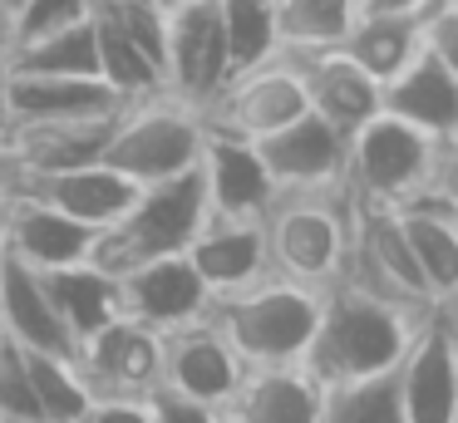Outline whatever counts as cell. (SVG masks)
I'll use <instances>...</instances> for the list:
<instances>
[{
    "instance_id": "cell-35",
    "label": "cell",
    "mask_w": 458,
    "mask_h": 423,
    "mask_svg": "<svg viewBox=\"0 0 458 423\" xmlns=\"http://www.w3.org/2000/svg\"><path fill=\"white\" fill-rule=\"evenodd\" d=\"M89 15V0H21L11 15V45H21V39H35L45 35V30H60L70 25V20H84Z\"/></svg>"
},
{
    "instance_id": "cell-11",
    "label": "cell",
    "mask_w": 458,
    "mask_h": 423,
    "mask_svg": "<svg viewBox=\"0 0 458 423\" xmlns=\"http://www.w3.org/2000/svg\"><path fill=\"white\" fill-rule=\"evenodd\" d=\"M74 369H80L89 399H143L158 384V334L148 325L119 320L99 325L74 344Z\"/></svg>"
},
{
    "instance_id": "cell-13",
    "label": "cell",
    "mask_w": 458,
    "mask_h": 423,
    "mask_svg": "<svg viewBox=\"0 0 458 423\" xmlns=\"http://www.w3.org/2000/svg\"><path fill=\"white\" fill-rule=\"evenodd\" d=\"M399 384V409L404 423H454L458 419V364L444 334V315L438 305L419 315L414 334H409L404 354L394 364Z\"/></svg>"
},
{
    "instance_id": "cell-22",
    "label": "cell",
    "mask_w": 458,
    "mask_h": 423,
    "mask_svg": "<svg viewBox=\"0 0 458 423\" xmlns=\"http://www.w3.org/2000/svg\"><path fill=\"white\" fill-rule=\"evenodd\" d=\"M182 256L202 275L208 295L237 291V285L257 281L267 271V236H261V222H217V216H208L192 232V241L182 246Z\"/></svg>"
},
{
    "instance_id": "cell-10",
    "label": "cell",
    "mask_w": 458,
    "mask_h": 423,
    "mask_svg": "<svg viewBox=\"0 0 458 423\" xmlns=\"http://www.w3.org/2000/svg\"><path fill=\"white\" fill-rule=\"evenodd\" d=\"M227 84V45L217 0H178L163 10V89L188 104H208Z\"/></svg>"
},
{
    "instance_id": "cell-44",
    "label": "cell",
    "mask_w": 458,
    "mask_h": 423,
    "mask_svg": "<svg viewBox=\"0 0 458 423\" xmlns=\"http://www.w3.org/2000/svg\"><path fill=\"white\" fill-rule=\"evenodd\" d=\"M0 207H5V197H0Z\"/></svg>"
},
{
    "instance_id": "cell-40",
    "label": "cell",
    "mask_w": 458,
    "mask_h": 423,
    "mask_svg": "<svg viewBox=\"0 0 458 423\" xmlns=\"http://www.w3.org/2000/svg\"><path fill=\"white\" fill-rule=\"evenodd\" d=\"M11 10H5V5H0V59H5V55H11Z\"/></svg>"
},
{
    "instance_id": "cell-19",
    "label": "cell",
    "mask_w": 458,
    "mask_h": 423,
    "mask_svg": "<svg viewBox=\"0 0 458 423\" xmlns=\"http://www.w3.org/2000/svg\"><path fill=\"white\" fill-rule=\"evenodd\" d=\"M379 108L404 118L424 138H448L458 133V79L434 49L419 45V55L379 84Z\"/></svg>"
},
{
    "instance_id": "cell-45",
    "label": "cell",
    "mask_w": 458,
    "mask_h": 423,
    "mask_svg": "<svg viewBox=\"0 0 458 423\" xmlns=\"http://www.w3.org/2000/svg\"><path fill=\"white\" fill-rule=\"evenodd\" d=\"M0 423H5V419H0Z\"/></svg>"
},
{
    "instance_id": "cell-34",
    "label": "cell",
    "mask_w": 458,
    "mask_h": 423,
    "mask_svg": "<svg viewBox=\"0 0 458 423\" xmlns=\"http://www.w3.org/2000/svg\"><path fill=\"white\" fill-rule=\"evenodd\" d=\"M414 197L458 216V133L434 138V148H428V167H424V182H419Z\"/></svg>"
},
{
    "instance_id": "cell-15",
    "label": "cell",
    "mask_w": 458,
    "mask_h": 423,
    "mask_svg": "<svg viewBox=\"0 0 458 423\" xmlns=\"http://www.w3.org/2000/svg\"><path fill=\"white\" fill-rule=\"evenodd\" d=\"M237 379H242V360L232 354V344L217 334V325L208 315L158 334V384L217 409L237 389Z\"/></svg>"
},
{
    "instance_id": "cell-4",
    "label": "cell",
    "mask_w": 458,
    "mask_h": 423,
    "mask_svg": "<svg viewBox=\"0 0 458 423\" xmlns=\"http://www.w3.org/2000/svg\"><path fill=\"white\" fill-rule=\"evenodd\" d=\"M202 222H208V202H202L198 167L158 177V182H139L129 207L109 226L94 232L89 261L104 266V271H123V266H139L148 256L182 251Z\"/></svg>"
},
{
    "instance_id": "cell-41",
    "label": "cell",
    "mask_w": 458,
    "mask_h": 423,
    "mask_svg": "<svg viewBox=\"0 0 458 423\" xmlns=\"http://www.w3.org/2000/svg\"><path fill=\"white\" fill-rule=\"evenodd\" d=\"M11 128V104H5V74H0V138Z\"/></svg>"
},
{
    "instance_id": "cell-32",
    "label": "cell",
    "mask_w": 458,
    "mask_h": 423,
    "mask_svg": "<svg viewBox=\"0 0 458 423\" xmlns=\"http://www.w3.org/2000/svg\"><path fill=\"white\" fill-rule=\"evenodd\" d=\"M21 350H25V344H21ZM25 374H30V393H35V403H40L45 419L80 423V413L89 409V389H84L74 360H64V354L25 350Z\"/></svg>"
},
{
    "instance_id": "cell-3",
    "label": "cell",
    "mask_w": 458,
    "mask_h": 423,
    "mask_svg": "<svg viewBox=\"0 0 458 423\" xmlns=\"http://www.w3.org/2000/svg\"><path fill=\"white\" fill-rule=\"evenodd\" d=\"M261 236H267V271L306 285H330L345 271V251H350L345 182L276 192V202L261 216Z\"/></svg>"
},
{
    "instance_id": "cell-6",
    "label": "cell",
    "mask_w": 458,
    "mask_h": 423,
    "mask_svg": "<svg viewBox=\"0 0 458 423\" xmlns=\"http://www.w3.org/2000/svg\"><path fill=\"white\" fill-rule=\"evenodd\" d=\"M340 275L409 315L434 310V295H428L424 275L414 266V251L404 241V226H399L394 207L355 202L350 197V251H345V271Z\"/></svg>"
},
{
    "instance_id": "cell-43",
    "label": "cell",
    "mask_w": 458,
    "mask_h": 423,
    "mask_svg": "<svg viewBox=\"0 0 458 423\" xmlns=\"http://www.w3.org/2000/svg\"><path fill=\"white\" fill-rule=\"evenodd\" d=\"M153 5H163V10H168V5H178V0H153Z\"/></svg>"
},
{
    "instance_id": "cell-18",
    "label": "cell",
    "mask_w": 458,
    "mask_h": 423,
    "mask_svg": "<svg viewBox=\"0 0 458 423\" xmlns=\"http://www.w3.org/2000/svg\"><path fill=\"white\" fill-rule=\"evenodd\" d=\"M222 423H316L320 384L306 364H247L237 389L217 403Z\"/></svg>"
},
{
    "instance_id": "cell-21",
    "label": "cell",
    "mask_w": 458,
    "mask_h": 423,
    "mask_svg": "<svg viewBox=\"0 0 458 423\" xmlns=\"http://www.w3.org/2000/svg\"><path fill=\"white\" fill-rule=\"evenodd\" d=\"M0 334H11L15 344L40 354H64V360L74 354V340L45 295L40 271L11 256L5 246H0Z\"/></svg>"
},
{
    "instance_id": "cell-2",
    "label": "cell",
    "mask_w": 458,
    "mask_h": 423,
    "mask_svg": "<svg viewBox=\"0 0 458 423\" xmlns=\"http://www.w3.org/2000/svg\"><path fill=\"white\" fill-rule=\"evenodd\" d=\"M320 310V285L291 281V275L261 271L257 281L237 285V291L208 295V320L217 334L232 344V354L247 364H291L306 354V340L316 330Z\"/></svg>"
},
{
    "instance_id": "cell-9",
    "label": "cell",
    "mask_w": 458,
    "mask_h": 423,
    "mask_svg": "<svg viewBox=\"0 0 458 423\" xmlns=\"http://www.w3.org/2000/svg\"><path fill=\"white\" fill-rule=\"evenodd\" d=\"M306 108H310V98H306L301 74L291 69V59L271 55L267 64L247 69V74H232L227 84L202 104V123L251 143V138H261V133H271V128L301 118Z\"/></svg>"
},
{
    "instance_id": "cell-31",
    "label": "cell",
    "mask_w": 458,
    "mask_h": 423,
    "mask_svg": "<svg viewBox=\"0 0 458 423\" xmlns=\"http://www.w3.org/2000/svg\"><path fill=\"white\" fill-rule=\"evenodd\" d=\"M217 25L227 45V79L267 64L276 55V25H271V0H217Z\"/></svg>"
},
{
    "instance_id": "cell-17",
    "label": "cell",
    "mask_w": 458,
    "mask_h": 423,
    "mask_svg": "<svg viewBox=\"0 0 458 423\" xmlns=\"http://www.w3.org/2000/svg\"><path fill=\"white\" fill-rule=\"evenodd\" d=\"M291 69L301 74L306 84V98H310V114H320L330 128L340 133H355L369 114H379V79L369 74L365 64L345 55L340 45H326V49H291Z\"/></svg>"
},
{
    "instance_id": "cell-5",
    "label": "cell",
    "mask_w": 458,
    "mask_h": 423,
    "mask_svg": "<svg viewBox=\"0 0 458 423\" xmlns=\"http://www.w3.org/2000/svg\"><path fill=\"white\" fill-rule=\"evenodd\" d=\"M202 138H208L202 108L178 98V94H168V89H158V94L129 98L119 108L99 163L123 173L129 182H158V177L198 167Z\"/></svg>"
},
{
    "instance_id": "cell-25",
    "label": "cell",
    "mask_w": 458,
    "mask_h": 423,
    "mask_svg": "<svg viewBox=\"0 0 458 423\" xmlns=\"http://www.w3.org/2000/svg\"><path fill=\"white\" fill-rule=\"evenodd\" d=\"M45 295H50L60 325L70 330V340L80 344L84 334H94L99 325L119 320V281L114 271L94 261H74V266H55V271H40Z\"/></svg>"
},
{
    "instance_id": "cell-37",
    "label": "cell",
    "mask_w": 458,
    "mask_h": 423,
    "mask_svg": "<svg viewBox=\"0 0 458 423\" xmlns=\"http://www.w3.org/2000/svg\"><path fill=\"white\" fill-rule=\"evenodd\" d=\"M424 45L448 64V74L458 79V0H438L424 20Z\"/></svg>"
},
{
    "instance_id": "cell-27",
    "label": "cell",
    "mask_w": 458,
    "mask_h": 423,
    "mask_svg": "<svg viewBox=\"0 0 458 423\" xmlns=\"http://www.w3.org/2000/svg\"><path fill=\"white\" fill-rule=\"evenodd\" d=\"M0 69L11 74H70V79H99V55H94V25L89 15L70 20L60 30H45L35 39L11 45V55L0 59Z\"/></svg>"
},
{
    "instance_id": "cell-30",
    "label": "cell",
    "mask_w": 458,
    "mask_h": 423,
    "mask_svg": "<svg viewBox=\"0 0 458 423\" xmlns=\"http://www.w3.org/2000/svg\"><path fill=\"white\" fill-rule=\"evenodd\" d=\"M316 423H404L394 369L365 374V379H345V384H320Z\"/></svg>"
},
{
    "instance_id": "cell-33",
    "label": "cell",
    "mask_w": 458,
    "mask_h": 423,
    "mask_svg": "<svg viewBox=\"0 0 458 423\" xmlns=\"http://www.w3.org/2000/svg\"><path fill=\"white\" fill-rule=\"evenodd\" d=\"M0 419H45L40 403L30 393V374H25V350L11 340V334H0Z\"/></svg>"
},
{
    "instance_id": "cell-26",
    "label": "cell",
    "mask_w": 458,
    "mask_h": 423,
    "mask_svg": "<svg viewBox=\"0 0 458 423\" xmlns=\"http://www.w3.org/2000/svg\"><path fill=\"white\" fill-rule=\"evenodd\" d=\"M424 20H428V10H414V15H409V10L355 15V25H350L345 39H340V49L385 84L389 74H399V69L419 55V45H424Z\"/></svg>"
},
{
    "instance_id": "cell-20",
    "label": "cell",
    "mask_w": 458,
    "mask_h": 423,
    "mask_svg": "<svg viewBox=\"0 0 458 423\" xmlns=\"http://www.w3.org/2000/svg\"><path fill=\"white\" fill-rule=\"evenodd\" d=\"M0 246L21 256L25 266H35V271H55V266L89 261L94 226L40 202H5L0 207Z\"/></svg>"
},
{
    "instance_id": "cell-46",
    "label": "cell",
    "mask_w": 458,
    "mask_h": 423,
    "mask_svg": "<svg viewBox=\"0 0 458 423\" xmlns=\"http://www.w3.org/2000/svg\"><path fill=\"white\" fill-rule=\"evenodd\" d=\"M454 423H458V419H454Z\"/></svg>"
},
{
    "instance_id": "cell-38",
    "label": "cell",
    "mask_w": 458,
    "mask_h": 423,
    "mask_svg": "<svg viewBox=\"0 0 458 423\" xmlns=\"http://www.w3.org/2000/svg\"><path fill=\"white\" fill-rule=\"evenodd\" d=\"M80 423H148V403L143 399H89Z\"/></svg>"
},
{
    "instance_id": "cell-39",
    "label": "cell",
    "mask_w": 458,
    "mask_h": 423,
    "mask_svg": "<svg viewBox=\"0 0 458 423\" xmlns=\"http://www.w3.org/2000/svg\"><path fill=\"white\" fill-rule=\"evenodd\" d=\"M438 0H360V15H375V10H434Z\"/></svg>"
},
{
    "instance_id": "cell-12",
    "label": "cell",
    "mask_w": 458,
    "mask_h": 423,
    "mask_svg": "<svg viewBox=\"0 0 458 423\" xmlns=\"http://www.w3.org/2000/svg\"><path fill=\"white\" fill-rule=\"evenodd\" d=\"M114 281H119V315L148 325L153 334L188 325L208 310V285H202V275L192 271V261L182 251L123 266V271H114Z\"/></svg>"
},
{
    "instance_id": "cell-23",
    "label": "cell",
    "mask_w": 458,
    "mask_h": 423,
    "mask_svg": "<svg viewBox=\"0 0 458 423\" xmlns=\"http://www.w3.org/2000/svg\"><path fill=\"white\" fill-rule=\"evenodd\" d=\"M5 74V104L11 123H50V118H89L109 114L123 98L104 79H70V74Z\"/></svg>"
},
{
    "instance_id": "cell-7",
    "label": "cell",
    "mask_w": 458,
    "mask_h": 423,
    "mask_svg": "<svg viewBox=\"0 0 458 423\" xmlns=\"http://www.w3.org/2000/svg\"><path fill=\"white\" fill-rule=\"evenodd\" d=\"M428 148H434V138H424L404 118L379 108L345 138V192L355 202H379V207L409 202L424 182Z\"/></svg>"
},
{
    "instance_id": "cell-42",
    "label": "cell",
    "mask_w": 458,
    "mask_h": 423,
    "mask_svg": "<svg viewBox=\"0 0 458 423\" xmlns=\"http://www.w3.org/2000/svg\"><path fill=\"white\" fill-rule=\"evenodd\" d=\"M11 423H55V419H11Z\"/></svg>"
},
{
    "instance_id": "cell-24",
    "label": "cell",
    "mask_w": 458,
    "mask_h": 423,
    "mask_svg": "<svg viewBox=\"0 0 458 423\" xmlns=\"http://www.w3.org/2000/svg\"><path fill=\"white\" fill-rule=\"evenodd\" d=\"M394 212H399L404 241L414 251V266L424 275L434 305L458 300V216L434 207V202H419V197L399 202Z\"/></svg>"
},
{
    "instance_id": "cell-14",
    "label": "cell",
    "mask_w": 458,
    "mask_h": 423,
    "mask_svg": "<svg viewBox=\"0 0 458 423\" xmlns=\"http://www.w3.org/2000/svg\"><path fill=\"white\" fill-rule=\"evenodd\" d=\"M198 177L208 216H217V222H261L267 207L276 202V182L257 157V148L247 138L217 133V128H208V138H202Z\"/></svg>"
},
{
    "instance_id": "cell-8",
    "label": "cell",
    "mask_w": 458,
    "mask_h": 423,
    "mask_svg": "<svg viewBox=\"0 0 458 423\" xmlns=\"http://www.w3.org/2000/svg\"><path fill=\"white\" fill-rule=\"evenodd\" d=\"M133 187L123 173L104 163H80V167H0V197L5 202H40L55 212L74 216L84 226H109L129 207Z\"/></svg>"
},
{
    "instance_id": "cell-1",
    "label": "cell",
    "mask_w": 458,
    "mask_h": 423,
    "mask_svg": "<svg viewBox=\"0 0 458 423\" xmlns=\"http://www.w3.org/2000/svg\"><path fill=\"white\" fill-rule=\"evenodd\" d=\"M414 325L419 315L399 310V305L369 295L365 285L335 275L330 285H320L316 330L306 340L301 364H306V374L316 384H345V379L394 369Z\"/></svg>"
},
{
    "instance_id": "cell-16",
    "label": "cell",
    "mask_w": 458,
    "mask_h": 423,
    "mask_svg": "<svg viewBox=\"0 0 458 423\" xmlns=\"http://www.w3.org/2000/svg\"><path fill=\"white\" fill-rule=\"evenodd\" d=\"M251 148H257V157L267 163L276 192L345 182V133L330 128L326 118L310 114V108L301 118H291V123L251 138Z\"/></svg>"
},
{
    "instance_id": "cell-36",
    "label": "cell",
    "mask_w": 458,
    "mask_h": 423,
    "mask_svg": "<svg viewBox=\"0 0 458 423\" xmlns=\"http://www.w3.org/2000/svg\"><path fill=\"white\" fill-rule=\"evenodd\" d=\"M143 403H148V423H222V413L212 403L188 399V393L168 389V384H153L143 393Z\"/></svg>"
},
{
    "instance_id": "cell-28",
    "label": "cell",
    "mask_w": 458,
    "mask_h": 423,
    "mask_svg": "<svg viewBox=\"0 0 458 423\" xmlns=\"http://www.w3.org/2000/svg\"><path fill=\"white\" fill-rule=\"evenodd\" d=\"M89 25H94V55H99V79L104 84H109L123 104H129V98H143V94H158L163 69L133 45L129 30H123L99 0H89Z\"/></svg>"
},
{
    "instance_id": "cell-29",
    "label": "cell",
    "mask_w": 458,
    "mask_h": 423,
    "mask_svg": "<svg viewBox=\"0 0 458 423\" xmlns=\"http://www.w3.org/2000/svg\"><path fill=\"white\" fill-rule=\"evenodd\" d=\"M355 15H360V0H271L276 55L340 45L355 25Z\"/></svg>"
}]
</instances>
